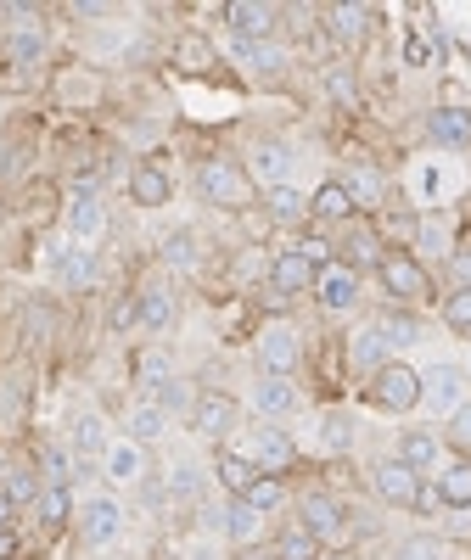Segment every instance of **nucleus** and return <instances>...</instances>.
Returning a JSON list of instances; mask_svg holds the SVG:
<instances>
[{"instance_id":"1","label":"nucleus","mask_w":471,"mask_h":560,"mask_svg":"<svg viewBox=\"0 0 471 560\" xmlns=\"http://www.w3.org/2000/svg\"><path fill=\"white\" fill-rule=\"evenodd\" d=\"M197 191L214 202V208H247L253 202V174L242 163H230V157H208L197 168Z\"/></svg>"},{"instance_id":"2","label":"nucleus","mask_w":471,"mask_h":560,"mask_svg":"<svg viewBox=\"0 0 471 560\" xmlns=\"http://www.w3.org/2000/svg\"><path fill=\"white\" fill-rule=\"evenodd\" d=\"M376 275H382V286H387L393 297H404V303H415V297L432 292L427 269L415 264L410 252H382V258H376Z\"/></svg>"},{"instance_id":"3","label":"nucleus","mask_w":471,"mask_h":560,"mask_svg":"<svg viewBox=\"0 0 471 560\" xmlns=\"http://www.w3.org/2000/svg\"><path fill=\"white\" fill-rule=\"evenodd\" d=\"M371 398H376L382 409H393V415H404V409L421 404V376H415L410 364H382V370H376Z\"/></svg>"},{"instance_id":"4","label":"nucleus","mask_w":471,"mask_h":560,"mask_svg":"<svg viewBox=\"0 0 471 560\" xmlns=\"http://www.w3.org/2000/svg\"><path fill=\"white\" fill-rule=\"evenodd\" d=\"M242 454L258 465V471H286V465L298 460L292 437L275 432V426H253V432H247V448H242Z\"/></svg>"},{"instance_id":"5","label":"nucleus","mask_w":471,"mask_h":560,"mask_svg":"<svg viewBox=\"0 0 471 560\" xmlns=\"http://www.w3.org/2000/svg\"><path fill=\"white\" fill-rule=\"evenodd\" d=\"M236 398H225V392H202L197 404H191V420H197L202 437H214V443H225L230 432H236Z\"/></svg>"},{"instance_id":"6","label":"nucleus","mask_w":471,"mask_h":560,"mask_svg":"<svg viewBox=\"0 0 471 560\" xmlns=\"http://www.w3.org/2000/svg\"><path fill=\"white\" fill-rule=\"evenodd\" d=\"M298 331L292 325H264V336H258V359H264V370L270 376H292L298 370Z\"/></svg>"},{"instance_id":"7","label":"nucleus","mask_w":471,"mask_h":560,"mask_svg":"<svg viewBox=\"0 0 471 560\" xmlns=\"http://www.w3.org/2000/svg\"><path fill=\"white\" fill-rule=\"evenodd\" d=\"M101 230H107V208H101L90 191H79L68 202V241H79V247H96Z\"/></svg>"},{"instance_id":"8","label":"nucleus","mask_w":471,"mask_h":560,"mask_svg":"<svg viewBox=\"0 0 471 560\" xmlns=\"http://www.w3.org/2000/svg\"><path fill=\"white\" fill-rule=\"evenodd\" d=\"M51 275H57V286H90V280H96L90 247H79V241H57V247H51Z\"/></svg>"},{"instance_id":"9","label":"nucleus","mask_w":471,"mask_h":560,"mask_svg":"<svg viewBox=\"0 0 471 560\" xmlns=\"http://www.w3.org/2000/svg\"><path fill=\"white\" fill-rule=\"evenodd\" d=\"M314 292H320V303H326V308H354L359 269L354 264H326L320 275H314Z\"/></svg>"},{"instance_id":"10","label":"nucleus","mask_w":471,"mask_h":560,"mask_svg":"<svg viewBox=\"0 0 471 560\" xmlns=\"http://www.w3.org/2000/svg\"><path fill=\"white\" fill-rule=\"evenodd\" d=\"M376 493H382L387 504H415L421 499V476H415L404 460H382L376 465Z\"/></svg>"},{"instance_id":"11","label":"nucleus","mask_w":471,"mask_h":560,"mask_svg":"<svg viewBox=\"0 0 471 560\" xmlns=\"http://www.w3.org/2000/svg\"><path fill=\"white\" fill-rule=\"evenodd\" d=\"M225 23L242 34V45H258V40H270L275 6H253V0H236V6H225Z\"/></svg>"},{"instance_id":"12","label":"nucleus","mask_w":471,"mask_h":560,"mask_svg":"<svg viewBox=\"0 0 471 560\" xmlns=\"http://www.w3.org/2000/svg\"><path fill=\"white\" fill-rule=\"evenodd\" d=\"M118 527H124V510L113 499H90L85 516H79V532H85V544H113Z\"/></svg>"},{"instance_id":"13","label":"nucleus","mask_w":471,"mask_h":560,"mask_svg":"<svg viewBox=\"0 0 471 560\" xmlns=\"http://www.w3.org/2000/svg\"><path fill=\"white\" fill-rule=\"evenodd\" d=\"M427 129H432L438 146H449V152H466V146H471V112L466 107H438L427 118Z\"/></svg>"},{"instance_id":"14","label":"nucleus","mask_w":471,"mask_h":560,"mask_svg":"<svg viewBox=\"0 0 471 560\" xmlns=\"http://www.w3.org/2000/svg\"><path fill=\"white\" fill-rule=\"evenodd\" d=\"M421 398H432V409H460V370L455 364H432L421 376Z\"/></svg>"},{"instance_id":"15","label":"nucleus","mask_w":471,"mask_h":560,"mask_svg":"<svg viewBox=\"0 0 471 560\" xmlns=\"http://www.w3.org/2000/svg\"><path fill=\"white\" fill-rule=\"evenodd\" d=\"M214 471H219V482H225V488L236 493V499H242V493H247V488H253V482H258V465L247 460L242 448H219Z\"/></svg>"},{"instance_id":"16","label":"nucleus","mask_w":471,"mask_h":560,"mask_svg":"<svg viewBox=\"0 0 471 560\" xmlns=\"http://www.w3.org/2000/svg\"><path fill=\"white\" fill-rule=\"evenodd\" d=\"M129 196H135L141 208H163V202H169V174H163V168H152V163L129 168Z\"/></svg>"},{"instance_id":"17","label":"nucleus","mask_w":471,"mask_h":560,"mask_svg":"<svg viewBox=\"0 0 471 560\" xmlns=\"http://www.w3.org/2000/svg\"><path fill=\"white\" fill-rule=\"evenodd\" d=\"M438 499L455 504V510H471V460H443V471H438Z\"/></svg>"},{"instance_id":"18","label":"nucleus","mask_w":471,"mask_h":560,"mask_svg":"<svg viewBox=\"0 0 471 560\" xmlns=\"http://www.w3.org/2000/svg\"><path fill=\"white\" fill-rule=\"evenodd\" d=\"M286 168H292V152H286L281 140H258L253 146V174L264 185H286Z\"/></svg>"},{"instance_id":"19","label":"nucleus","mask_w":471,"mask_h":560,"mask_svg":"<svg viewBox=\"0 0 471 560\" xmlns=\"http://www.w3.org/2000/svg\"><path fill=\"white\" fill-rule=\"evenodd\" d=\"M303 527H309L314 538H331V532L343 527V504L326 499V493H309V499H303Z\"/></svg>"},{"instance_id":"20","label":"nucleus","mask_w":471,"mask_h":560,"mask_svg":"<svg viewBox=\"0 0 471 560\" xmlns=\"http://www.w3.org/2000/svg\"><path fill=\"white\" fill-rule=\"evenodd\" d=\"M309 213H314V219H326V224H337V219H348V213H354V196H348L343 180H326L320 191H314Z\"/></svg>"},{"instance_id":"21","label":"nucleus","mask_w":471,"mask_h":560,"mask_svg":"<svg viewBox=\"0 0 471 560\" xmlns=\"http://www.w3.org/2000/svg\"><path fill=\"white\" fill-rule=\"evenodd\" d=\"M101 465H107V476H113V482H141V443H107V454H101Z\"/></svg>"},{"instance_id":"22","label":"nucleus","mask_w":471,"mask_h":560,"mask_svg":"<svg viewBox=\"0 0 471 560\" xmlns=\"http://www.w3.org/2000/svg\"><path fill=\"white\" fill-rule=\"evenodd\" d=\"M253 404L264 409V415H292V409H298V387L286 376H270V381H258Z\"/></svg>"},{"instance_id":"23","label":"nucleus","mask_w":471,"mask_h":560,"mask_svg":"<svg viewBox=\"0 0 471 560\" xmlns=\"http://www.w3.org/2000/svg\"><path fill=\"white\" fill-rule=\"evenodd\" d=\"M309 286H314V264L303 258V252L275 258V292H309Z\"/></svg>"},{"instance_id":"24","label":"nucleus","mask_w":471,"mask_h":560,"mask_svg":"<svg viewBox=\"0 0 471 560\" xmlns=\"http://www.w3.org/2000/svg\"><path fill=\"white\" fill-rule=\"evenodd\" d=\"M343 185H348V196H354V208H382V196H387V180L376 174V168H365V163H359Z\"/></svg>"},{"instance_id":"25","label":"nucleus","mask_w":471,"mask_h":560,"mask_svg":"<svg viewBox=\"0 0 471 560\" xmlns=\"http://www.w3.org/2000/svg\"><path fill=\"white\" fill-rule=\"evenodd\" d=\"M264 208H270L275 224H298L303 213H309V196L292 191V185H270V196H264Z\"/></svg>"},{"instance_id":"26","label":"nucleus","mask_w":471,"mask_h":560,"mask_svg":"<svg viewBox=\"0 0 471 560\" xmlns=\"http://www.w3.org/2000/svg\"><path fill=\"white\" fill-rule=\"evenodd\" d=\"M258 527H264V516H258V510H253L247 499H236V504L225 510V532H230V538H236L242 549H253V544H258Z\"/></svg>"},{"instance_id":"27","label":"nucleus","mask_w":471,"mask_h":560,"mask_svg":"<svg viewBox=\"0 0 471 560\" xmlns=\"http://www.w3.org/2000/svg\"><path fill=\"white\" fill-rule=\"evenodd\" d=\"M399 460L410 465L415 476L432 471V465H438V437H432V432H410V437L399 443Z\"/></svg>"},{"instance_id":"28","label":"nucleus","mask_w":471,"mask_h":560,"mask_svg":"<svg viewBox=\"0 0 471 560\" xmlns=\"http://www.w3.org/2000/svg\"><path fill=\"white\" fill-rule=\"evenodd\" d=\"M275 560H320V538H314L309 527H286L281 532V544H275Z\"/></svg>"},{"instance_id":"29","label":"nucleus","mask_w":471,"mask_h":560,"mask_svg":"<svg viewBox=\"0 0 471 560\" xmlns=\"http://www.w3.org/2000/svg\"><path fill=\"white\" fill-rule=\"evenodd\" d=\"M163 426H169V415H163L157 404L129 409V443H152V437H163Z\"/></svg>"},{"instance_id":"30","label":"nucleus","mask_w":471,"mask_h":560,"mask_svg":"<svg viewBox=\"0 0 471 560\" xmlns=\"http://www.w3.org/2000/svg\"><path fill=\"white\" fill-rule=\"evenodd\" d=\"M141 325H146V331H169V325H174V297L157 292V286H152V292H141Z\"/></svg>"},{"instance_id":"31","label":"nucleus","mask_w":471,"mask_h":560,"mask_svg":"<svg viewBox=\"0 0 471 560\" xmlns=\"http://www.w3.org/2000/svg\"><path fill=\"white\" fill-rule=\"evenodd\" d=\"M365 6H331V34H337V40L343 45H359L365 40Z\"/></svg>"},{"instance_id":"32","label":"nucleus","mask_w":471,"mask_h":560,"mask_svg":"<svg viewBox=\"0 0 471 560\" xmlns=\"http://www.w3.org/2000/svg\"><path fill=\"white\" fill-rule=\"evenodd\" d=\"M73 448H79V460H90V454H107L101 415H79V420H73Z\"/></svg>"},{"instance_id":"33","label":"nucleus","mask_w":471,"mask_h":560,"mask_svg":"<svg viewBox=\"0 0 471 560\" xmlns=\"http://www.w3.org/2000/svg\"><path fill=\"white\" fill-rule=\"evenodd\" d=\"M163 264L169 269H197V236H191V230H174V236L163 241Z\"/></svg>"},{"instance_id":"34","label":"nucleus","mask_w":471,"mask_h":560,"mask_svg":"<svg viewBox=\"0 0 471 560\" xmlns=\"http://www.w3.org/2000/svg\"><path fill=\"white\" fill-rule=\"evenodd\" d=\"M242 499L253 504L258 516H264V510H275V504H286V488H281V476H258V482L242 493Z\"/></svg>"},{"instance_id":"35","label":"nucleus","mask_w":471,"mask_h":560,"mask_svg":"<svg viewBox=\"0 0 471 560\" xmlns=\"http://www.w3.org/2000/svg\"><path fill=\"white\" fill-rule=\"evenodd\" d=\"M376 331H382V342H393V348H410L415 336H421V325H415L410 314H382V325H376Z\"/></svg>"},{"instance_id":"36","label":"nucleus","mask_w":471,"mask_h":560,"mask_svg":"<svg viewBox=\"0 0 471 560\" xmlns=\"http://www.w3.org/2000/svg\"><path fill=\"white\" fill-rule=\"evenodd\" d=\"M326 90H331V101H337V107L359 112V84L348 79V68H326Z\"/></svg>"},{"instance_id":"37","label":"nucleus","mask_w":471,"mask_h":560,"mask_svg":"<svg viewBox=\"0 0 471 560\" xmlns=\"http://www.w3.org/2000/svg\"><path fill=\"white\" fill-rule=\"evenodd\" d=\"M180 68H191V73H202V68H214V51H208V40H197V34H186L180 40Z\"/></svg>"},{"instance_id":"38","label":"nucleus","mask_w":471,"mask_h":560,"mask_svg":"<svg viewBox=\"0 0 471 560\" xmlns=\"http://www.w3.org/2000/svg\"><path fill=\"white\" fill-rule=\"evenodd\" d=\"M34 504H40V521H45V527H62V521H68V488H45Z\"/></svg>"},{"instance_id":"39","label":"nucleus","mask_w":471,"mask_h":560,"mask_svg":"<svg viewBox=\"0 0 471 560\" xmlns=\"http://www.w3.org/2000/svg\"><path fill=\"white\" fill-rule=\"evenodd\" d=\"M443 320L455 325V331H471V286H460V292L443 297Z\"/></svg>"},{"instance_id":"40","label":"nucleus","mask_w":471,"mask_h":560,"mask_svg":"<svg viewBox=\"0 0 471 560\" xmlns=\"http://www.w3.org/2000/svg\"><path fill=\"white\" fill-rule=\"evenodd\" d=\"M6 51L17 56V62H40V51H45V34L40 28H23V34H12V45Z\"/></svg>"},{"instance_id":"41","label":"nucleus","mask_w":471,"mask_h":560,"mask_svg":"<svg viewBox=\"0 0 471 560\" xmlns=\"http://www.w3.org/2000/svg\"><path fill=\"white\" fill-rule=\"evenodd\" d=\"M6 493H12V504H34V499H40V476H34V471H12V476H6Z\"/></svg>"},{"instance_id":"42","label":"nucleus","mask_w":471,"mask_h":560,"mask_svg":"<svg viewBox=\"0 0 471 560\" xmlns=\"http://www.w3.org/2000/svg\"><path fill=\"white\" fill-rule=\"evenodd\" d=\"M242 62L253 73H275L281 68V51H275V45H242Z\"/></svg>"},{"instance_id":"43","label":"nucleus","mask_w":471,"mask_h":560,"mask_svg":"<svg viewBox=\"0 0 471 560\" xmlns=\"http://www.w3.org/2000/svg\"><path fill=\"white\" fill-rule=\"evenodd\" d=\"M382 348H387V342H382V331H376V325H371V331H359V342H354V359H359V364H376V370H382Z\"/></svg>"},{"instance_id":"44","label":"nucleus","mask_w":471,"mask_h":560,"mask_svg":"<svg viewBox=\"0 0 471 560\" xmlns=\"http://www.w3.org/2000/svg\"><path fill=\"white\" fill-rule=\"evenodd\" d=\"M135 320H141V297H118L113 314H107V325H113V331H129Z\"/></svg>"},{"instance_id":"45","label":"nucleus","mask_w":471,"mask_h":560,"mask_svg":"<svg viewBox=\"0 0 471 560\" xmlns=\"http://www.w3.org/2000/svg\"><path fill=\"white\" fill-rule=\"evenodd\" d=\"M45 476H51V488H62V482L73 476V460L62 454V448H45Z\"/></svg>"},{"instance_id":"46","label":"nucleus","mask_w":471,"mask_h":560,"mask_svg":"<svg viewBox=\"0 0 471 560\" xmlns=\"http://www.w3.org/2000/svg\"><path fill=\"white\" fill-rule=\"evenodd\" d=\"M197 482H202V471H197L191 460H180V465H174V476H169L174 493H197Z\"/></svg>"},{"instance_id":"47","label":"nucleus","mask_w":471,"mask_h":560,"mask_svg":"<svg viewBox=\"0 0 471 560\" xmlns=\"http://www.w3.org/2000/svg\"><path fill=\"white\" fill-rule=\"evenodd\" d=\"M326 443L331 448H348V443H354V426H348V415H326Z\"/></svg>"},{"instance_id":"48","label":"nucleus","mask_w":471,"mask_h":560,"mask_svg":"<svg viewBox=\"0 0 471 560\" xmlns=\"http://www.w3.org/2000/svg\"><path fill=\"white\" fill-rule=\"evenodd\" d=\"M443 549L449 544H438V538H415V544H404V560H443Z\"/></svg>"},{"instance_id":"49","label":"nucleus","mask_w":471,"mask_h":560,"mask_svg":"<svg viewBox=\"0 0 471 560\" xmlns=\"http://www.w3.org/2000/svg\"><path fill=\"white\" fill-rule=\"evenodd\" d=\"M141 376L152 381V387H157V381H169V359H163V353H146V359H141Z\"/></svg>"},{"instance_id":"50","label":"nucleus","mask_w":471,"mask_h":560,"mask_svg":"<svg viewBox=\"0 0 471 560\" xmlns=\"http://www.w3.org/2000/svg\"><path fill=\"white\" fill-rule=\"evenodd\" d=\"M298 252H303V258H309L314 269H326V264H331V247H326V241H320V236H309V241H303Z\"/></svg>"},{"instance_id":"51","label":"nucleus","mask_w":471,"mask_h":560,"mask_svg":"<svg viewBox=\"0 0 471 560\" xmlns=\"http://www.w3.org/2000/svg\"><path fill=\"white\" fill-rule=\"evenodd\" d=\"M51 331V308H29V336H45Z\"/></svg>"},{"instance_id":"52","label":"nucleus","mask_w":471,"mask_h":560,"mask_svg":"<svg viewBox=\"0 0 471 560\" xmlns=\"http://www.w3.org/2000/svg\"><path fill=\"white\" fill-rule=\"evenodd\" d=\"M455 437H460V443H471V404L455 409Z\"/></svg>"},{"instance_id":"53","label":"nucleus","mask_w":471,"mask_h":560,"mask_svg":"<svg viewBox=\"0 0 471 560\" xmlns=\"http://www.w3.org/2000/svg\"><path fill=\"white\" fill-rule=\"evenodd\" d=\"M12 555H17V532L0 527V560H12Z\"/></svg>"},{"instance_id":"54","label":"nucleus","mask_w":471,"mask_h":560,"mask_svg":"<svg viewBox=\"0 0 471 560\" xmlns=\"http://www.w3.org/2000/svg\"><path fill=\"white\" fill-rule=\"evenodd\" d=\"M6 521H12V493L0 488V527H6Z\"/></svg>"},{"instance_id":"55","label":"nucleus","mask_w":471,"mask_h":560,"mask_svg":"<svg viewBox=\"0 0 471 560\" xmlns=\"http://www.w3.org/2000/svg\"><path fill=\"white\" fill-rule=\"evenodd\" d=\"M191 560H214V549H208V544H197V549H191Z\"/></svg>"},{"instance_id":"56","label":"nucleus","mask_w":471,"mask_h":560,"mask_svg":"<svg viewBox=\"0 0 471 560\" xmlns=\"http://www.w3.org/2000/svg\"><path fill=\"white\" fill-rule=\"evenodd\" d=\"M242 560H270V555H258V549H242Z\"/></svg>"},{"instance_id":"57","label":"nucleus","mask_w":471,"mask_h":560,"mask_svg":"<svg viewBox=\"0 0 471 560\" xmlns=\"http://www.w3.org/2000/svg\"><path fill=\"white\" fill-rule=\"evenodd\" d=\"M443 560H460V555H455V549H443Z\"/></svg>"},{"instance_id":"58","label":"nucleus","mask_w":471,"mask_h":560,"mask_svg":"<svg viewBox=\"0 0 471 560\" xmlns=\"http://www.w3.org/2000/svg\"><path fill=\"white\" fill-rule=\"evenodd\" d=\"M0 213H6V202H0Z\"/></svg>"},{"instance_id":"59","label":"nucleus","mask_w":471,"mask_h":560,"mask_svg":"<svg viewBox=\"0 0 471 560\" xmlns=\"http://www.w3.org/2000/svg\"><path fill=\"white\" fill-rule=\"evenodd\" d=\"M337 560H343V555H337Z\"/></svg>"}]
</instances>
